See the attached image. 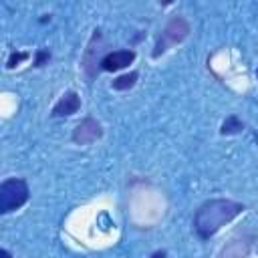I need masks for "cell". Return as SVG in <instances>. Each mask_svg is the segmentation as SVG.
I'll use <instances>...</instances> for the list:
<instances>
[{"label":"cell","mask_w":258,"mask_h":258,"mask_svg":"<svg viewBox=\"0 0 258 258\" xmlns=\"http://www.w3.org/2000/svg\"><path fill=\"white\" fill-rule=\"evenodd\" d=\"M256 75H258V69H256Z\"/></svg>","instance_id":"obj_12"},{"label":"cell","mask_w":258,"mask_h":258,"mask_svg":"<svg viewBox=\"0 0 258 258\" xmlns=\"http://www.w3.org/2000/svg\"><path fill=\"white\" fill-rule=\"evenodd\" d=\"M244 212V204L232 200H210L202 204L194 216V230L202 240L212 238L222 226Z\"/></svg>","instance_id":"obj_1"},{"label":"cell","mask_w":258,"mask_h":258,"mask_svg":"<svg viewBox=\"0 0 258 258\" xmlns=\"http://www.w3.org/2000/svg\"><path fill=\"white\" fill-rule=\"evenodd\" d=\"M137 73L133 71V73H127V75H121V77H117L115 81H113V89L115 91H127V89H131L135 83H137Z\"/></svg>","instance_id":"obj_7"},{"label":"cell","mask_w":258,"mask_h":258,"mask_svg":"<svg viewBox=\"0 0 258 258\" xmlns=\"http://www.w3.org/2000/svg\"><path fill=\"white\" fill-rule=\"evenodd\" d=\"M101 135H103L101 123L95 121V119H91V117H87V119H83V121L75 127V131H73V141H75L77 145H89V143L97 141Z\"/></svg>","instance_id":"obj_4"},{"label":"cell","mask_w":258,"mask_h":258,"mask_svg":"<svg viewBox=\"0 0 258 258\" xmlns=\"http://www.w3.org/2000/svg\"><path fill=\"white\" fill-rule=\"evenodd\" d=\"M242 129H244V123H242L236 115H230V117L222 123L220 133H222V135H234V133H240Z\"/></svg>","instance_id":"obj_8"},{"label":"cell","mask_w":258,"mask_h":258,"mask_svg":"<svg viewBox=\"0 0 258 258\" xmlns=\"http://www.w3.org/2000/svg\"><path fill=\"white\" fill-rule=\"evenodd\" d=\"M133 58H135L133 50H115L101 58V69L103 71H119V69H125L127 64H131Z\"/></svg>","instance_id":"obj_5"},{"label":"cell","mask_w":258,"mask_h":258,"mask_svg":"<svg viewBox=\"0 0 258 258\" xmlns=\"http://www.w3.org/2000/svg\"><path fill=\"white\" fill-rule=\"evenodd\" d=\"M81 109V99L75 91H67L52 107V117H69Z\"/></svg>","instance_id":"obj_6"},{"label":"cell","mask_w":258,"mask_h":258,"mask_svg":"<svg viewBox=\"0 0 258 258\" xmlns=\"http://www.w3.org/2000/svg\"><path fill=\"white\" fill-rule=\"evenodd\" d=\"M187 34H189V24H187V20H185V18H181V16H173V18L165 24V28L161 30V36L157 38V44H155L153 56L163 54L169 46H173V44L181 42Z\"/></svg>","instance_id":"obj_3"},{"label":"cell","mask_w":258,"mask_h":258,"mask_svg":"<svg viewBox=\"0 0 258 258\" xmlns=\"http://www.w3.org/2000/svg\"><path fill=\"white\" fill-rule=\"evenodd\" d=\"M161 2H163V4H169V2H171V0H161Z\"/></svg>","instance_id":"obj_11"},{"label":"cell","mask_w":258,"mask_h":258,"mask_svg":"<svg viewBox=\"0 0 258 258\" xmlns=\"http://www.w3.org/2000/svg\"><path fill=\"white\" fill-rule=\"evenodd\" d=\"M28 194H30L28 185L20 177H10V179L2 181V185H0V212L10 214V212L18 210L20 206L26 204Z\"/></svg>","instance_id":"obj_2"},{"label":"cell","mask_w":258,"mask_h":258,"mask_svg":"<svg viewBox=\"0 0 258 258\" xmlns=\"http://www.w3.org/2000/svg\"><path fill=\"white\" fill-rule=\"evenodd\" d=\"M48 58H50V52H48V50H38V52H36V58H34V64H36V67H42Z\"/></svg>","instance_id":"obj_10"},{"label":"cell","mask_w":258,"mask_h":258,"mask_svg":"<svg viewBox=\"0 0 258 258\" xmlns=\"http://www.w3.org/2000/svg\"><path fill=\"white\" fill-rule=\"evenodd\" d=\"M26 56H28L26 52H12L10 58H8V69H14V67H16L18 62H22Z\"/></svg>","instance_id":"obj_9"}]
</instances>
